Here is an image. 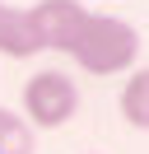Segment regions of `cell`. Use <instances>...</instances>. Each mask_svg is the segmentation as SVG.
<instances>
[{
    "mask_svg": "<svg viewBox=\"0 0 149 154\" xmlns=\"http://www.w3.org/2000/svg\"><path fill=\"white\" fill-rule=\"evenodd\" d=\"M42 51V42H37L33 23H28V10H14V5H5V19H0V56L9 61H28Z\"/></svg>",
    "mask_w": 149,
    "mask_h": 154,
    "instance_id": "obj_4",
    "label": "cell"
},
{
    "mask_svg": "<svg viewBox=\"0 0 149 154\" xmlns=\"http://www.w3.org/2000/svg\"><path fill=\"white\" fill-rule=\"evenodd\" d=\"M117 107H121V117H126V126H135V131H149V66L130 70V79L121 84Z\"/></svg>",
    "mask_w": 149,
    "mask_h": 154,
    "instance_id": "obj_5",
    "label": "cell"
},
{
    "mask_svg": "<svg viewBox=\"0 0 149 154\" xmlns=\"http://www.w3.org/2000/svg\"><path fill=\"white\" fill-rule=\"evenodd\" d=\"M0 19H5V0H0Z\"/></svg>",
    "mask_w": 149,
    "mask_h": 154,
    "instance_id": "obj_7",
    "label": "cell"
},
{
    "mask_svg": "<svg viewBox=\"0 0 149 154\" xmlns=\"http://www.w3.org/2000/svg\"><path fill=\"white\" fill-rule=\"evenodd\" d=\"M33 126L23 122L19 112L0 107V154H33Z\"/></svg>",
    "mask_w": 149,
    "mask_h": 154,
    "instance_id": "obj_6",
    "label": "cell"
},
{
    "mask_svg": "<svg viewBox=\"0 0 149 154\" xmlns=\"http://www.w3.org/2000/svg\"><path fill=\"white\" fill-rule=\"evenodd\" d=\"M79 112V84L61 70H37L23 84V122L33 131H61Z\"/></svg>",
    "mask_w": 149,
    "mask_h": 154,
    "instance_id": "obj_2",
    "label": "cell"
},
{
    "mask_svg": "<svg viewBox=\"0 0 149 154\" xmlns=\"http://www.w3.org/2000/svg\"><path fill=\"white\" fill-rule=\"evenodd\" d=\"M140 56V33L117 14H89L70 47V61L84 75H126L135 70Z\"/></svg>",
    "mask_w": 149,
    "mask_h": 154,
    "instance_id": "obj_1",
    "label": "cell"
},
{
    "mask_svg": "<svg viewBox=\"0 0 149 154\" xmlns=\"http://www.w3.org/2000/svg\"><path fill=\"white\" fill-rule=\"evenodd\" d=\"M84 19H89V10H84L79 0H37L33 10H28V23H33L42 51H61V56H70Z\"/></svg>",
    "mask_w": 149,
    "mask_h": 154,
    "instance_id": "obj_3",
    "label": "cell"
}]
</instances>
